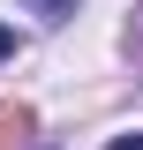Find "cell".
<instances>
[{"label":"cell","instance_id":"1","mask_svg":"<svg viewBox=\"0 0 143 150\" xmlns=\"http://www.w3.org/2000/svg\"><path fill=\"white\" fill-rule=\"evenodd\" d=\"M23 8H30V15H45V23H68V15H75V0H23Z\"/></svg>","mask_w":143,"mask_h":150},{"label":"cell","instance_id":"3","mask_svg":"<svg viewBox=\"0 0 143 150\" xmlns=\"http://www.w3.org/2000/svg\"><path fill=\"white\" fill-rule=\"evenodd\" d=\"M113 150H143V135H113Z\"/></svg>","mask_w":143,"mask_h":150},{"label":"cell","instance_id":"4","mask_svg":"<svg viewBox=\"0 0 143 150\" xmlns=\"http://www.w3.org/2000/svg\"><path fill=\"white\" fill-rule=\"evenodd\" d=\"M8 53H15V30H0V60H8Z\"/></svg>","mask_w":143,"mask_h":150},{"label":"cell","instance_id":"2","mask_svg":"<svg viewBox=\"0 0 143 150\" xmlns=\"http://www.w3.org/2000/svg\"><path fill=\"white\" fill-rule=\"evenodd\" d=\"M30 128V105H0V143H8V135H23Z\"/></svg>","mask_w":143,"mask_h":150}]
</instances>
